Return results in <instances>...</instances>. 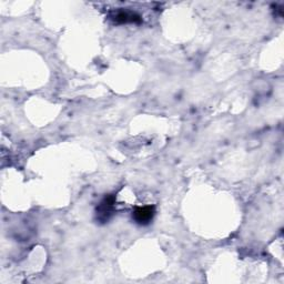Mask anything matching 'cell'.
<instances>
[{"label":"cell","mask_w":284,"mask_h":284,"mask_svg":"<svg viewBox=\"0 0 284 284\" xmlns=\"http://www.w3.org/2000/svg\"><path fill=\"white\" fill-rule=\"evenodd\" d=\"M115 202L116 199L115 197H112V195H108V197H106L102 202H101L99 208H98V219L100 221H102V222H106V221H108L109 218L112 216L113 213V209H115Z\"/></svg>","instance_id":"cell-1"},{"label":"cell","mask_w":284,"mask_h":284,"mask_svg":"<svg viewBox=\"0 0 284 284\" xmlns=\"http://www.w3.org/2000/svg\"><path fill=\"white\" fill-rule=\"evenodd\" d=\"M154 214H156L154 206H151V205L140 206V208H137L135 210L134 219L139 224H148L149 222L152 221Z\"/></svg>","instance_id":"cell-2"},{"label":"cell","mask_w":284,"mask_h":284,"mask_svg":"<svg viewBox=\"0 0 284 284\" xmlns=\"http://www.w3.org/2000/svg\"><path fill=\"white\" fill-rule=\"evenodd\" d=\"M117 23H128V22H140L141 17L131 11H119L113 16Z\"/></svg>","instance_id":"cell-3"}]
</instances>
